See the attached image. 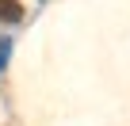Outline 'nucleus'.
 <instances>
[{"label": "nucleus", "instance_id": "f257e3e1", "mask_svg": "<svg viewBox=\"0 0 130 126\" xmlns=\"http://www.w3.org/2000/svg\"><path fill=\"white\" fill-rule=\"evenodd\" d=\"M19 19H23L19 0H0V23H19Z\"/></svg>", "mask_w": 130, "mask_h": 126}, {"label": "nucleus", "instance_id": "f03ea898", "mask_svg": "<svg viewBox=\"0 0 130 126\" xmlns=\"http://www.w3.org/2000/svg\"><path fill=\"white\" fill-rule=\"evenodd\" d=\"M8 57H12V38H0V73H4Z\"/></svg>", "mask_w": 130, "mask_h": 126}]
</instances>
